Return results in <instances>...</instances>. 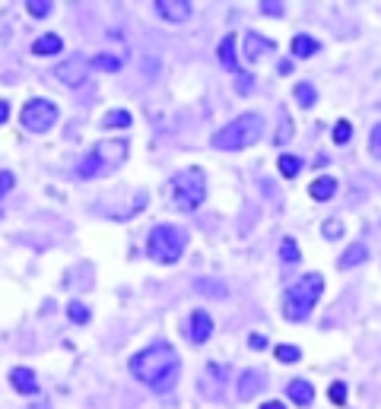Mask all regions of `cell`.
I'll list each match as a JSON object with an SVG mask.
<instances>
[{
  "label": "cell",
  "mask_w": 381,
  "mask_h": 409,
  "mask_svg": "<svg viewBox=\"0 0 381 409\" xmlns=\"http://www.w3.org/2000/svg\"><path fill=\"white\" fill-rule=\"evenodd\" d=\"M264 381H267V375H264L261 368H245L242 378H238V400H254L257 394L264 390Z\"/></svg>",
  "instance_id": "10"
},
{
  "label": "cell",
  "mask_w": 381,
  "mask_h": 409,
  "mask_svg": "<svg viewBox=\"0 0 381 409\" xmlns=\"http://www.w3.org/2000/svg\"><path fill=\"white\" fill-rule=\"evenodd\" d=\"M194 289L201 292V295H216V299H222V295H226V285H220L216 279H201Z\"/></svg>",
  "instance_id": "24"
},
{
  "label": "cell",
  "mask_w": 381,
  "mask_h": 409,
  "mask_svg": "<svg viewBox=\"0 0 381 409\" xmlns=\"http://www.w3.org/2000/svg\"><path fill=\"white\" fill-rule=\"evenodd\" d=\"M280 257H283V264H299V257H302V254H299V244L296 241H292V238H283V241H280Z\"/></svg>",
  "instance_id": "22"
},
{
  "label": "cell",
  "mask_w": 381,
  "mask_h": 409,
  "mask_svg": "<svg viewBox=\"0 0 381 409\" xmlns=\"http://www.w3.org/2000/svg\"><path fill=\"white\" fill-rule=\"evenodd\" d=\"M368 149H372L375 159H381V124L372 131V137H368Z\"/></svg>",
  "instance_id": "33"
},
{
  "label": "cell",
  "mask_w": 381,
  "mask_h": 409,
  "mask_svg": "<svg viewBox=\"0 0 381 409\" xmlns=\"http://www.w3.org/2000/svg\"><path fill=\"white\" fill-rule=\"evenodd\" d=\"M280 174H283V178H296L299 174V168H302V159H299V156H280Z\"/></svg>",
  "instance_id": "21"
},
{
  "label": "cell",
  "mask_w": 381,
  "mask_h": 409,
  "mask_svg": "<svg viewBox=\"0 0 381 409\" xmlns=\"http://www.w3.org/2000/svg\"><path fill=\"white\" fill-rule=\"evenodd\" d=\"M13 188V172H0V197Z\"/></svg>",
  "instance_id": "35"
},
{
  "label": "cell",
  "mask_w": 381,
  "mask_h": 409,
  "mask_svg": "<svg viewBox=\"0 0 381 409\" xmlns=\"http://www.w3.org/2000/svg\"><path fill=\"white\" fill-rule=\"evenodd\" d=\"M321 292H324V276H321V273H305L302 279H296V283L283 292V318L292 320V324L308 320L312 308L318 305V299H321Z\"/></svg>",
  "instance_id": "3"
},
{
  "label": "cell",
  "mask_w": 381,
  "mask_h": 409,
  "mask_svg": "<svg viewBox=\"0 0 381 409\" xmlns=\"http://www.w3.org/2000/svg\"><path fill=\"white\" fill-rule=\"evenodd\" d=\"M20 121L29 133H45L57 124V105L48 98H29L20 111Z\"/></svg>",
  "instance_id": "7"
},
{
  "label": "cell",
  "mask_w": 381,
  "mask_h": 409,
  "mask_svg": "<svg viewBox=\"0 0 381 409\" xmlns=\"http://www.w3.org/2000/svg\"><path fill=\"white\" fill-rule=\"evenodd\" d=\"M7 118H10V105L0 102V124H7Z\"/></svg>",
  "instance_id": "38"
},
{
  "label": "cell",
  "mask_w": 381,
  "mask_h": 409,
  "mask_svg": "<svg viewBox=\"0 0 381 409\" xmlns=\"http://www.w3.org/2000/svg\"><path fill=\"white\" fill-rule=\"evenodd\" d=\"M308 194H312L315 200H331V197L337 194V178H331V174L315 178L312 184H308Z\"/></svg>",
  "instance_id": "16"
},
{
  "label": "cell",
  "mask_w": 381,
  "mask_h": 409,
  "mask_svg": "<svg viewBox=\"0 0 381 409\" xmlns=\"http://www.w3.org/2000/svg\"><path fill=\"white\" fill-rule=\"evenodd\" d=\"M286 394H289V400L296 403V406H312L315 400V387L305 378H292L289 384H286Z\"/></svg>",
  "instance_id": "14"
},
{
  "label": "cell",
  "mask_w": 381,
  "mask_h": 409,
  "mask_svg": "<svg viewBox=\"0 0 381 409\" xmlns=\"http://www.w3.org/2000/svg\"><path fill=\"white\" fill-rule=\"evenodd\" d=\"M26 10L35 16V20H42V16H48V13H51V3H48V0H29Z\"/></svg>",
  "instance_id": "30"
},
{
  "label": "cell",
  "mask_w": 381,
  "mask_h": 409,
  "mask_svg": "<svg viewBox=\"0 0 381 409\" xmlns=\"http://www.w3.org/2000/svg\"><path fill=\"white\" fill-rule=\"evenodd\" d=\"M61 48H64V42H61V35H55V32H45V35H38V38L32 42V54H38V57L57 54Z\"/></svg>",
  "instance_id": "17"
},
{
  "label": "cell",
  "mask_w": 381,
  "mask_h": 409,
  "mask_svg": "<svg viewBox=\"0 0 381 409\" xmlns=\"http://www.w3.org/2000/svg\"><path fill=\"white\" fill-rule=\"evenodd\" d=\"M289 48H292V57L305 61V57H315V54H318L321 45H318V38H312V35H296Z\"/></svg>",
  "instance_id": "15"
},
{
  "label": "cell",
  "mask_w": 381,
  "mask_h": 409,
  "mask_svg": "<svg viewBox=\"0 0 381 409\" xmlns=\"http://www.w3.org/2000/svg\"><path fill=\"white\" fill-rule=\"evenodd\" d=\"M55 80H61L64 86H83L89 80V61L86 57H70L55 67Z\"/></svg>",
  "instance_id": "8"
},
{
  "label": "cell",
  "mask_w": 381,
  "mask_h": 409,
  "mask_svg": "<svg viewBox=\"0 0 381 409\" xmlns=\"http://www.w3.org/2000/svg\"><path fill=\"white\" fill-rule=\"evenodd\" d=\"M220 64L226 70H232V73H238V57H236V35L229 32L226 38L220 42Z\"/></svg>",
  "instance_id": "18"
},
{
  "label": "cell",
  "mask_w": 381,
  "mask_h": 409,
  "mask_svg": "<svg viewBox=\"0 0 381 409\" xmlns=\"http://www.w3.org/2000/svg\"><path fill=\"white\" fill-rule=\"evenodd\" d=\"M350 137H353L350 121H337V124H333V140H337V143H350Z\"/></svg>",
  "instance_id": "31"
},
{
  "label": "cell",
  "mask_w": 381,
  "mask_h": 409,
  "mask_svg": "<svg viewBox=\"0 0 381 409\" xmlns=\"http://www.w3.org/2000/svg\"><path fill=\"white\" fill-rule=\"evenodd\" d=\"M327 396H331L337 406H343V403H347V384H343V381H333L331 387H327Z\"/></svg>",
  "instance_id": "29"
},
{
  "label": "cell",
  "mask_w": 381,
  "mask_h": 409,
  "mask_svg": "<svg viewBox=\"0 0 381 409\" xmlns=\"http://www.w3.org/2000/svg\"><path fill=\"white\" fill-rule=\"evenodd\" d=\"M261 10H264L267 16H283V3H277V0H264Z\"/></svg>",
  "instance_id": "34"
},
{
  "label": "cell",
  "mask_w": 381,
  "mask_h": 409,
  "mask_svg": "<svg viewBox=\"0 0 381 409\" xmlns=\"http://www.w3.org/2000/svg\"><path fill=\"white\" fill-rule=\"evenodd\" d=\"M238 92H242V96H245V92H251V77H248V73H238Z\"/></svg>",
  "instance_id": "36"
},
{
  "label": "cell",
  "mask_w": 381,
  "mask_h": 409,
  "mask_svg": "<svg viewBox=\"0 0 381 409\" xmlns=\"http://www.w3.org/2000/svg\"><path fill=\"white\" fill-rule=\"evenodd\" d=\"M187 248V232L181 225H152L150 229V241H146V254L156 264H178L181 254Z\"/></svg>",
  "instance_id": "5"
},
{
  "label": "cell",
  "mask_w": 381,
  "mask_h": 409,
  "mask_svg": "<svg viewBox=\"0 0 381 409\" xmlns=\"http://www.w3.org/2000/svg\"><path fill=\"white\" fill-rule=\"evenodd\" d=\"M156 13L166 22H185L191 16V3L187 0H156Z\"/></svg>",
  "instance_id": "11"
},
{
  "label": "cell",
  "mask_w": 381,
  "mask_h": 409,
  "mask_svg": "<svg viewBox=\"0 0 381 409\" xmlns=\"http://www.w3.org/2000/svg\"><path fill=\"white\" fill-rule=\"evenodd\" d=\"M273 48H277V45H273L271 38H264V35H257V32L245 35V57H248V61H261L264 54H273Z\"/></svg>",
  "instance_id": "13"
},
{
  "label": "cell",
  "mask_w": 381,
  "mask_h": 409,
  "mask_svg": "<svg viewBox=\"0 0 381 409\" xmlns=\"http://www.w3.org/2000/svg\"><path fill=\"white\" fill-rule=\"evenodd\" d=\"M131 375L140 384H146L152 394H168L181 375L178 352L168 343H152L131 359Z\"/></svg>",
  "instance_id": "1"
},
{
  "label": "cell",
  "mask_w": 381,
  "mask_h": 409,
  "mask_svg": "<svg viewBox=\"0 0 381 409\" xmlns=\"http://www.w3.org/2000/svg\"><path fill=\"white\" fill-rule=\"evenodd\" d=\"M127 159V140L115 137V140H99L92 146L89 153L80 159L76 165V178L80 181H92V178H102V174L118 172Z\"/></svg>",
  "instance_id": "2"
},
{
  "label": "cell",
  "mask_w": 381,
  "mask_h": 409,
  "mask_svg": "<svg viewBox=\"0 0 381 409\" xmlns=\"http://www.w3.org/2000/svg\"><path fill=\"white\" fill-rule=\"evenodd\" d=\"M248 346L251 349H264V346H267V340H264L261 333H251V336H248Z\"/></svg>",
  "instance_id": "37"
},
{
  "label": "cell",
  "mask_w": 381,
  "mask_h": 409,
  "mask_svg": "<svg viewBox=\"0 0 381 409\" xmlns=\"http://www.w3.org/2000/svg\"><path fill=\"white\" fill-rule=\"evenodd\" d=\"M203 197H207V174H203V168L197 165L181 168L172 178V200L178 209L191 213V209H197L203 203Z\"/></svg>",
  "instance_id": "6"
},
{
  "label": "cell",
  "mask_w": 381,
  "mask_h": 409,
  "mask_svg": "<svg viewBox=\"0 0 381 409\" xmlns=\"http://www.w3.org/2000/svg\"><path fill=\"white\" fill-rule=\"evenodd\" d=\"M131 111H108V114H105L102 118V124L105 127H131Z\"/></svg>",
  "instance_id": "23"
},
{
  "label": "cell",
  "mask_w": 381,
  "mask_h": 409,
  "mask_svg": "<svg viewBox=\"0 0 381 409\" xmlns=\"http://www.w3.org/2000/svg\"><path fill=\"white\" fill-rule=\"evenodd\" d=\"M67 318L73 320V324H89V308H86V305H80V302H70Z\"/></svg>",
  "instance_id": "25"
},
{
  "label": "cell",
  "mask_w": 381,
  "mask_h": 409,
  "mask_svg": "<svg viewBox=\"0 0 381 409\" xmlns=\"http://www.w3.org/2000/svg\"><path fill=\"white\" fill-rule=\"evenodd\" d=\"M280 121H283V124H280V131H277V137H273V143L283 146V143H289V137H292V124H289V114H286V111H280Z\"/></svg>",
  "instance_id": "26"
},
{
  "label": "cell",
  "mask_w": 381,
  "mask_h": 409,
  "mask_svg": "<svg viewBox=\"0 0 381 409\" xmlns=\"http://www.w3.org/2000/svg\"><path fill=\"white\" fill-rule=\"evenodd\" d=\"M10 384H13L16 394H26V396H35L38 394V378H35L32 368H13L10 371Z\"/></svg>",
  "instance_id": "12"
},
{
  "label": "cell",
  "mask_w": 381,
  "mask_h": 409,
  "mask_svg": "<svg viewBox=\"0 0 381 409\" xmlns=\"http://www.w3.org/2000/svg\"><path fill=\"white\" fill-rule=\"evenodd\" d=\"M296 98H299V105H302V108H312L315 102H318V92H315V86L312 83H296Z\"/></svg>",
  "instance_id": "20"
},
{
  "label": "cell",
  "mask_w": 381,
  "mask_h": 409,
  "mask_svg": "<svg viewBox=\"0 0 381 409\" xmlns=\"http://www.w3.org/2000/svg\"><path fill=\"white\" fill-rule=\"evenodd\" d=\"M264 131V118L257 111H248V114H238L236 121H229L222 131L213 133V146L216 149H248L261 140Z\"/></svg>",
  "instance_id": "4"
},
{
  "label": "cell",
  "mask_w": 381,
  "mask_h": 409,
  "mask_svg": "<svg viewBox=\"0 0 381 409\" xmlns=\"http://www.w3.org/2000/svg\"><path fill=\"white\" fill-rule=\"evenodd\" d=\"M273 352H277V359H280V362H286V365H292V362H299V359H302L299 346H277Z\"/></svg>",
  "instance_id": "28"
},
{
  "label": "cell",
  "mask_w": 381,
  "mask_h": 409,
  "mask_svg": "<svg viewBox=\"0 0 381 409\" xmlns=\"http://www.w3.org/2000/svg\"><path fill=\"white\" fill-rule=\"evenodd\" d=\"M340 235H343V222H340V219H327L324 222V238H327V241H337Z\"/></svg>",
  "instance_id": "32"
},
{
  "label": "cell",
  "mask_w": 381,
  "mask_h": 409,
  "mask_svg": "<svg viewBox=\"0 0 381 409\" xmlns=\"http://www.w3.org/2000/svg\"><path fill=\"white\" fill-rule=\"evenodd\" d=\"M261 409H286V406H283V403H280V400H271V403H264Z\"/></svg>",
  "instance_id": "39"
},
{
  "label": "cell",
  "mask_w": 381,
  "mask_h": 409,
  "mask_svg": "<svg viewBox=\"0 0 381 409\" xmlns=\"http://www.w3.org/2000/svg\"><path fill=\"white\" fill-rule=\"evenodd\" d=\"M366 257H368L366 244H350V248L343 251V257H340V270H350V267H356V264H366Z\"/></svg>",
  "instance_id": "19"
},
{
  "label": "cell",
  "mask_w": 381,
  "mask_h": 409,
  "mask_svg": "<svg viewBox=\"0 0 381 409\" xmlns=\"http://www.w3.org/2000/svg\"><path fill=\"white\" fill-rule=\"evenodd\" d=\"M92 67H99V70H108V73H115V70H121V57H115V54H99L96 61H92Z\"/></svg>",
  "instance_id": "27"
},
{
  "label": "cell",
  "mask_w": 381,
  "mask_h": 409,
  "mask_svg": "<svg viewBox=\"0 0 381 409\" xmlns=\"http://www.w3.org/2000/svg\"><path fill=\"white\" fill-rule=\"evenodd\" d=\"M210 336H213V318H210L203 308H197V311L191 314V320H187V340L194 343V346H201Z\"/></svg>",
  "instance_id": "9"
}]
</instances>
